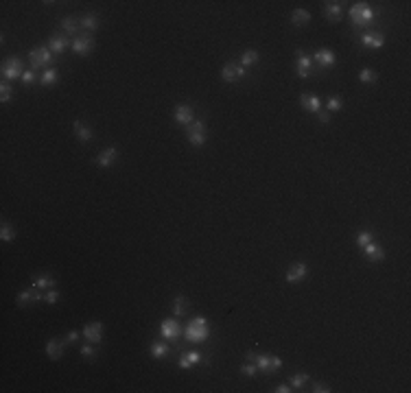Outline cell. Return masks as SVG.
Wrapping results in <instances>:
<instances>
[{"mask_svg":"<svg viewBox=\"0 0 411 393\" xmlns=\"http://www.w3.org/2000/svg\"><path fill=\"white\" fill-rule=\"evenodd\" d=\"M208 337H210V323H208L206 317H195V319L186 326V339L188 343H206Z\"/></svg>","mask_w":411,"mask_h":393,"instance_id":"cell-1","label":"cell"},{"mask_svg":"<svg viewBox=\"0 0 411 393\" xmlns=\"http://www.w3.org/2000/svg\"><path fill=\"white\" fill-rule=\"evenodd\" d=\"M245 358L252 360V363H256L258 371L263 373H274L282 367V360L278 356H271V354H254V352H248L245 354Z\"/></svg>","mask_w":411,"mask_h":393,"instance_id":"cell-2","label":"cell"},{"mask_svg":"<svg viewBox=\"0 0 411 393\" xmlns=\"http://www.w3.org/2000/svg\"><path fill=\"white\" fill-rule=\"evenodd\" d=\"M53 50H50L48 46H37L33 50H29V61H31V70H40V68H50V63H53Z\"/></svg>","mask_w":411,"mask_h":393,"instance_id":"cell-3","label":"cell"},{"mask_svg":"<svg viewBox=\"0 0 411 393\" xmlns=\"http://www.w3.org/2000/svg\"><path fill=\"white\" fill-rule=\"evenodd\" d=\"M350 20L355 27H368L374 20V11L370 9L368 3H355L350 7Z\"/></svg>","mask_w":411,"mask_h":393,"instance_id":"cell-4","label":"cell"},{"mask_svg":"<svg viewBox=\"0 0 411 393\" xmlns=\"http://www.w3.org/2000/svg\"><path fill=\"white\" fill-rule=\"evenodd\" d=\"M3 81H16V79H22V61L18 59V57H9L7 61L3 63Z\"/></svg>","mask_w":411,"mask_h":393,"instance_id":"cell-5","label":"cell"},{"mask_svg":"<svg viewBox=\"0 0 411 393\" xmlns=\"http://www.w3.org/2000/svg\"><path fill=\"white\" fill-rule=\"evenodd\" d=\"M186 136H188V142L195 144V147H201L208 138V131H206V125L201 120H193L186 129Z\"/></svg>","mask_w":411,"mask_h":393,"instance_id":"cell-6","label":"cell"},{"mask_svg":"<svg viewBox=\"0 0 411 393\" xmlns=\"http://www.w3.org/2000/svg\"><path fill=\"white\" fill-rule=\"evenodd\" d=\"M70 48L77 53L79 57H86V55H90L92 53V48H94V37L92 33H84V35H77L72 40L70 44Z\"/></svg>","mask_w":411,"mask_h":393,"instance_id":"cell-7","label":"cell"},{"mask_svg":"<svg viewBox=\"0 0 411 393\" xmlns=\"http://www.w3.org/2000/svg\"><path fill=\"white\" fill-rule=\"evenodd\" d=\"M243 77H245V68L241 63H225V66L221 68V79L227 81V83H236V81H241Z\"/></svg>","mask_w":411,"mask_h":393,"instance_id":"cell-8","label":"cell"},{"mask_svg":"<svg viewBox=\"0 0 411 393\" xmlns=\"http://www.w3.org/2000/svg\"><path fill=\"white\" fill-rule=\"evenodd\" d=\"M308 275V264L306 262H293L287 269V282L289 284H298Z\"/></svg>","mask_w":411,"mask_h":393,"instance_id":"cell-9","label":"cell"},{"mask_svg":"<svg viewBox=\"0 0 411 393\" xmlns=\"http://www.w3.org/2000/svg\"><path fill=\"white\" fill-rule=\"evenodd\" d=\"M295 55H298V59H295V72H298L300 79H306L308 74H311V66H313L311 57H308L302 48L295 50Z\"/></svg>","mask_w":411,"mask_h":393,"instance_id":"cell-10","label":"cell"},{"mask_svg":"<svg viewBox=\"0 0 411 393\" xmlns=\"http://www.w3.org/2000/svg\"><path fill=\"white\" fill-rule=\"evenodd\" d=\"M84 337L90 341V343L99 345L101 341H103V323H101V321L86 323V326H84Z\"/></svg>","mask_w":411,"mask_h":393,"instance_id":"cell-11","label":"cell"},{"mask_svg":"<svg viewBox=\"0 0 411 393\" xmlns=\"http://www.w3.org/2000/svg\"><path fill=\"white\" fill-rule=\"evenodd\" d=\"M160 332L164 341H171V343H175V341L180 339V323L175 319H164L162 326H160Z\"/></svg>","mask_w":411,"mask_h":393,"instance_id":"cell-12","label":"cell"},{"mask_svg":"<svg viewBox=\"0 0 411 393\" xmlns=\"http://www.w3.org/2000/svg\"><path fill=\"white\" fill-rule=\"evenodd\" d=\"M40 300H44V293H42V288H37V286H31V288L22 290V293L18 295L16 304H18V306H29V304H35V302H40Z\"/></svg>","mask_w":411,"mask_h":393,"instance_id":"cell-13","label":"cell"},{"mask_svg":"<svg viewBox=\"0 0 411 393\" xmlns=\"http://www.w3.org/2000/svg\"><path fill=\"white\" fill-rule=\"evenodd\" d=\"M116 160H118V149L116 147H107L97 155V160L94 162H97L99 168H110V166H114V162Z\"/></svg>","mask_w":411,"mask_h":393,"instance_id":"cell-14","label":"cell"},{"mask_svg":"<svg viewBox=\"0 0 411 393\" xmlns=\"http://www.w3.org/2000/svg\"><path fill=\"white\" fill-rule=\"evenodd\" d=\"M66 341H61V339H50L48 343H46V356L50 358V360H59L61 356H64V352H66Z\"/></svg>","mask_w":411,"mask_h":393,"instance_id":"cell-15","label":"cell"},{"mask_svg":"<svg viewBox=\"0 0 411 393\" xmlns=\"http://www.w3.org/2000/svg\"><path fill=\"white\" fill-rule=\"evenodd\" d=\"M363 253H365V258L370 260V262H383L385 260V249L378 243H374V240H370L365 247H361Z\"/></svg>","mask_w":411,"mask_h":393,"instance_id":"cell-16","label":"cell"},{"mask_svg":"<svg viewBox=\"0 0 411 393\" xmlns=\"http://www.w3.org/2000/svg\"><path fill=\"white\" fill-rule=\"evenodd\" d=\"M361 44L365 48H383L385 35L381 33V31H368V33L361 35Z\"/></svg>","mask_w":411,"mask_h":393,"instance_id":"cell-17","label":"cell"},{"mask_svg":"<svg viewBox=\"0 0 411 393\" xmlns=\"http://www.w3.org/2000/svg\"><path fill=\"white\" fill-rule=\"evenodd\" d=\"M70 44H72V42L66 37V33H55V35L48 40V48L53 50V55H61L68 46H70Z\"/></svg>","mask_w":411,"mask_h":393,"instance_id":"cell-18","label":"cell"},{"mask_svg":"<svg viewBox=\"0 0 411 393\" xmlns=\"http://www.w3.org/2000/svg\"><path fill=\"white\" fill-rule=\"evenodd\" d=\"M313 59L317 61V66H319V68H324V70H326V68H333V66H335L337 57H335V53H333L331 48H319L317 53L313 55Z\"/></svg>","mask_w":411,"mask_h":393,"instance_id":"cell-19","label":"cell"},{"mask_svg":"<svg viewBox=\"0 0 411 393\" xmlns=\"http://www.w3.org/2000/svg\"><path fill=\"white\" fill-rule=\"evenodd\" d=\"M175 120H178L180 125H191L195 116H193V107L191 105H186V103H180L178 107H175Z\"/></svg>","mask_w":411,"mask_h":393,"instance_id":"cell-20","label":"cell"},{"mask_svg":"<svg viewBox=\"0 0 411 393\" xmlns=\"http://www.w3.org/2000/svg\"><path fill=\"white\" fill-rule=\"evenodd\" d=\"M324 16L328 18V20H333V22H339L341 16H344V3H337V0L326 3L324 5Z\"/></svg>","mask_w":411,"mask_h":393,"instance_id":"cell-21","label":"cell"},{"mask_svg":"<svg viewBox=\"0 0 411 393\" xmlns=\"http://www.w3.org/2000/svg\"><path fill=\"white\" fill-rule=\"evenodd\" d=\"M72 127H74V136H77L81 142H90L92 140V129H90V125L88 123H84V120H74Z\"/></svg>","mask_w":411,"mask_h":393,"instance_id":"cell-22","label":"cell"},{"mask_svg":"<svg viewBox=\"0 0 411 393\" xmlns=\"http://www.w3.org/2000/svg\"><path fill=\"white\" fill-rule=\"evenodd\" d=\"M201 360V352L193 350V352H184L180 356V367L182 369H191V367H195Z\"/></svg>","mask_w":411,"mask_h":393,"instance_id":"cell-23","label":"cell"},{"mask_svg":"<svg viewBox=\"0 0 411 393\" xmlns=\"http://www.w3.org/2000/svg\"><path fill=\"white\" fill-rule=\"evenodd\" d=\"M149 352H151V356L157 358V360H162V358H167V354L171 352V347L167 341H153V343L149 345Z\"/></svg>","mask_w":411,"mask_h":393,"instance_id":"cell-24","label":"cell"},{"mask_svg":"<svg viewBox=\"0 0 411 393\" xmlns=\"http://www.w3.org/2000/svg\"><path fill=\"white\" fill-rule=\"evenodd\" d=\"M300 103H302V107H304L306 112H311V114H317L321 110V101L317 96H311V94H302Z\"/></svg>","mask_w":411,"mask_h":393,"instance_id":"cell-25","label":"cell"},{"mask_svg":"<svg viewBox=\"0 0 411 393\" xmlns=\"http://www.w3.org/2000/svg\"><path fill=\"white\" fill-rule=\"evenodd\" d=\"M291 22H293V27H304L306 22H311V14L306 9H293L291 11Z\"/></svg>","mask_w":411,"mask_h":393,"instance_id":"cell-26","label":"cell"},{"mask_svg":"<svg viewBox=\"0 0 411 393\" xmlns=\"http://www.w3.org/2000/svg\"><path fill=\"white\" fill-rule=\"evenodd\" d=\"M81 27H84V31H88V33H94L101 22H99V16L97 14H86L84 18H81Z\"/></svg>","mask_w":411,"mask_h":393,"instance_id":"cell-27","label":"cell"},{"mask_svg":"<svg viewBox=\"0 0 411 393\" xmlns=\"http://www.w3.org/2000/svg\"><path fill=\"white\" fill-rule=\"evenodd\" d=\"M61 29H64L66 35L77 37V35H79V29H81V22H77L74 18H64V20H61Z\"/></svg>","mask_w":411,"mask_h":393,"instance_id":"cell-28","label":"cell"},{"mask_svg":"<svg viewBox=\"0 0 411 393\" xmlns=\"http://www.w3.org/2000/svg\"><path fill=\"white\" fill-rule=\"evenodd\" d=\"M33 286L37 288H53L55 286V277L48 275V273H40L33 277Z\"/></svg>","mask_w":411,"mask_h":393,"instance_id":"cell-29","label":"cell"},{"mask_svg":"<svg viewBox=\"0 0 411 393\" xmlns=\"http://www.w3.org/2000/svg\"><path fill=\"white\" fill-rule=\"evenodd\" d=\"M188 313V300L184 295H178L175 297V302H173V315L175 317H184Z\"/></svg>","mask_w":411,"mask_h":393,"instance_id":"cell-30","label":"cell"},{"mask_svg":"<svg viewBox=\"0 0 411 393\" xmlns=\"http://www.w3.org/2000/svg\"><path fill=\"white\" fill-rule=\"evenodd\" d=\"M57 79H59V72L55 70V68H46V70L42 72V77H40V81H42V85H55L57 83Z\"/></svg>","mask_w":411,"mask_h":393,"instance_id":"cell-31","label":"cell"},{"mask_svg":"<svg viewBox=\"0 0 411 393\" xmlns=\"http://www.w3.org/2000/svg\"><path fill=\"white\" fill-rule=\"evenodd\" d=\"M258 59H261L258 50H245V53L241 55V66H243V68L254 66V63H258Z\"/></svg>","mask_w":411,"mask_h":393,"instance_id":"cell-32","label":"cell"},{"mask_svg":"<svg viewBox=\"0 0 411 393\" xmlns=\"http://www.w3.org/2000/svg\"><path fill=\"white\" fill-rule=\"evenodd\" d=\"M0 238L5 240V243H11V240L16 238V227L7 223V221H3V227H0Z\"/></svg>","mask_w":411,"mask_h":393,"instance_id":"cell-33","label":"cell"},{"mask_svg":"<svg viewBox=\"0 0 411 393\" xmlns=\"http://www.w3.org/2000/svg\"><path fill=\"white\" fill-rule=\"evenodd\" d=\"M306 382H308V373H293V376H291V380H289V384L293 386V391H295V389H302V386H304Z\"/></svg>","mask_w":411,"mask_h":393,"instance_id":"cell-34","label":"cell"},{"mask_svg":"<svg viewBox=\"0 0 411 393\" xmlns=\"http://www.w3.org/2000/svg\"><path fill=\"white\" fill-rule=\"evenodd\" d=\"M376 79L378 77L372 68H361V70H359V81H361V83H374Z\"/></svg>","mask_w":411,"mask_h":393,"instance_id":"cell-35","label":"cell"},{"mask_svg":"<svg viewBox=\"0 0 411 393\" xmlns=\"http://www.w3.org/2000/svg\"><path fill=\"white\" fill-rule=\"evenodd\" d=\"M11 96H14V87H11L9 81H3V83H0V101H3V103H9Z\"/></svg>","mask_w":411,"mask_h":393,"instance_id":"cell-36","label":"cell"},{"mask_svg":"<svg viewBox=\"0 0 411 393\" xmlns=\"http://www.w3.org/2000/svg\"><path fill=\"white\" fill-rule=\"evenodd\" d=\"M341 107H344V99H341V96H331V99H328V103H326V110L331 112V114L339 112Z\"/></svg>","mask_w":411,"mask_h":393,"instance_id":"cell-37","label":"cell"},{"mask_svg":"<svg viewBox=\"0 0 411 393\" xmlns=\"http://www.w3.org/2000/svg\"><path fill=\"white\" fill-rule=\"evenodd\" d=\"M370 240H374V236H372L370 230H361V232L357 234V245H359V247H365V245L370 243Z\"/></svg>","mask_w":411,"mask_h":393,"instance_id":"cell-38","label":"cell"},{"mask_svg":"<svg viewBox=\"0 0 411 393\" xmlns=\"http://www.w3.org/2000/svg\"><path fill=\"white\" fill-rule=\"evenodd\" d=\"M241 373L243 376H248V378H254L256 373H258V367H256V363H252V360H248L243 367H241Z\"/></svg>","mask_w":411,"mask_h":393,"instance_id":"cell-39","label":"cell"},{"mask_svg":"<svg viewBox=\"0 0 411 393\" xmlns=\"http://www.w3.org/2000/svg\"><path fill=\"white\" fill-rule=\"evenodd\" d=\"M57 300H59V293H57L55 288H48L46 293H44V302L46 304H57Z\"/></svg>","mask_w":411,"mask_h":393,"instance_id":"cell-40","label":"cell"},{"mask_svg":"<svg viewBox=\"0 0 411 393\" xmlns=\"http://www.w3.org/2000/svg\"><path fill=\"white\" fill-rule=\"evenodd\" d=\"M81 354H84L86 358H92L94 354H97V347H94V343H86V345H81Z\"/></svg>","mask_w":411,"mask_h":393,"instance_id":"cell-41","label":"cell"},{"mask_svg":"<svg viewBox=\"0 0 411 393\" xmlns=\"http://www.w3.org/2000/svg\"><path fill=\"white\" fill-rule=\"evenodd\" d=\"M35 81V70H24V74H22V83L24 85H31Z\"/></svg>","mask_w":411,"mask_h":393,"instance_id":"cell-42","label":"cell"},{"mask_svg":"<svg viewBox=\"0 0 411 393\" xmlns=\"http://www.w3.org/2000/svg\"><path fill=\"white\" fill-rule=\"evenodd\" d=\"M313 391H315V393H331L333 389H331L328 384H324V382H315V384H313Z\"/></svg>","mask_w":411,"mask_h":393,"instance_id":"cell-43","label":"cell"},{"mask_svg":"<svg viewBox=\"0 0 411 393\" xmlns=\"http://www.w3.org/2000/svg\"><path fill=\"white\" fill-rule=\"evenodd\" d=\"M79 330H70V332H68V337H66V343L68 345H70V343H77V341H79Z\"/></svg>","mask_w":411,"mask_h":393,"instance_id":"cell-44","label":"cell"},{"mask_svg":"<svg viewBox=\"0 0 411 393\" xmlns=\"http://www.w3.org/2000/svg\"><path fill=\"white\" fill-rule=\"evenodd\" d=\"M317 116H319V120H321V123H331V112H324V110H319V112H317Z\"/></svg>","mask_w":411,"mask_h":393,"instance_id":"cell-45","label":"cell"},{"mask_svg":"<svg viewBox=\"0 0 411 393\" xmlns=\"http://www.w3.org/2000/svg\"><path fill=\"white\" fill-rule=\"evenodd\" d=\"M274 391H276V393H291L293 389H291V384H278Z\"/></svg>","mask_w":411,"mask_h":393,"instance_id":"cell-46","label":"cell"}]
</instances>
